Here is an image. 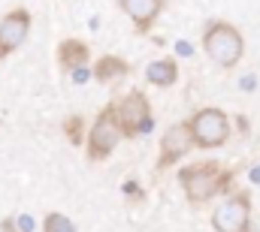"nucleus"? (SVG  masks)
Listing matches in <instances>:
<instances>
[{
	"label": "nucleus",
	"instance_id": "7",
	"mask_svg": "<svg viewBox=\"0 0 260 232\" xmlns=\"http://www.w3.org/2000/svg\"><path fill=\"white\" fill-rule=\"evenodd\" d=\"M121 118H124V127L130 130H148V106H145V97L142 94H133L124 100V109H121Z\"/></svg>",
	"mask_w": 260,
	"mask_h": 232
},
{
	"label": "nucleus",
	"instance_id": "3",
	"mask_svg": "<svg viewBox=\"0 0 260 232\" xmlns=\"http://www.w3.org/2000/svg\"><path fill=\"white\" fill-rule=\"evenodd\" d=\"M212 223L218 232H242L248 223V205L245 199H227L224 205L215 208L212 214Z\"/></svg>",
	"mask_w": 260,
	"mask_h": 232
},
{
	"label": "nucleus",
	"instance_id": "2",
	"mask_svg": "<svg viewBox=\"0 0 260 232\" xmlns=\"http://www.w3.org/2000/svg\"><path fill=\"white\" fill-rule=\"evenodd\" d=\"M191 133H194V139L203 145V148H215V145H221V142L227 139L230 121L221 115L218 109H206V112H200V115L194 118Z\"/></svg>",
	"mask_w": 260,
	"mask_h": 232
},
{
	"label": "nucleus",
	"instance_id": "17",
	"mask_svg": "<svg viewBox=\"0 0 260 232\" xmlns=\"http://www.w3.org/2000/svg\"><path fill=\"white\" fill-rule=\"evenodd\" d=\"M242 88L251 91V88H254V75H245V79H242Z\"/></svg>",
	"mask_w": 260,
	"mask_h": 232
},
{
	"label": "nucleus",
	"instance_id": "8",
	"mask_svg": "<svg viewBox=\"0 0 260 232\" xmlns=\"http://www.w3.org/2000/svg\"><path fill=\"white\" fill-rule=\"evenodd\" d=\"M191 142H197L194 133L188 130V127H173L167 136H164V157L167 160H173V157H179V154H185L188 148H191Z\"/></svg>",
	"mask_w": 260,
	"mask_h": 232
},
{
	"label": "nucleus",
	"instance_id": "11",
	"mask_svg": "<svg viewBox=\"0 0 260 232\" xmlns=\"http://www.w3.org/2000/svg\"><path fill=\"white\" fill-rule=\"evenodd\" d=\"M61 58H64V63H79V60H85V46H82V43H67L64 49H61Z\"/></svg>",
	"mask_w": 260,
	"mask_h": 232
},
{
	"label": "nucleus",
	"instance_id": "1",
	"mask_svg": "<svg viewBox=\"0 0 260 232\" xmlns=\"http://www.w3.org/2000/svg\"><path fill=\"white\" fill-rule=\"evenodd\" d=\"M206 49H209L212 60H218L221 66H233L236 60L242 58V40H239V33H236L233 27H227V24H218V27L209 30Z\"/></svg>",
	"mask_w": 260,
	"mask_h": 232
},
{
	"label": "nucleus",
	"instance_id": "10",
	"mask_svg": "<svg viewBox=\"0 0 260 232\" xmlns=\"http://www.w3.org/2000/svg\"><path fill=\"white\" fill-rule=\"evenodd\" d=\"M148 79H151L154 85H160V88L173 85V82H176V63H173V60H154V63L148 66Z\"/></svg>",
	"mask_w": 260,
	"mask_h": 232
},
{
	"label": "nucleus",
	"instance_id": "6",
	"mask_svg": "<svg viewBox=\"0 0 260 232\" xmlns=\"http://www.w3.org/2000/svg\"><path fill=\"white\" fill-rule=\"evenodd\" d=\"M185 187H188V196L194 202L209 199L215 190H218V178L209 172V169H197V172H185Z\"/></svg>",
	"mask_w": 260,
	"mask_h": 232
},
{
	"label": "nucleus",
	"instance_id": "12",
	"mask_svg": "<svg viewBox=\"0 0 260 232\" xmlns=\"http://www.w3.org/2000/svg\"><path fill=\"white\" fill-rule=\"evenodd\" d=\"M121 72H124V63H118L115 58H106L97 66V75L100 79H112V75H121Z\"/></svg>",
	"mask_w": 260,
	"mask_h": 232
},
{
	"label": "nucleus",
	"instance_id": "5",
	"mask_svg": "<svg viewBox=\"0 0 260 232\" xmlns=\"http://www.w3.org/2000/svg\"><path fill=\"white\" fill-rule=\"evenodd\" d=\"M118 139H121V133H118V127H115V121H112V118H100L97 127H94V133H91V154H94V157L109 154V151L118 145Z\"/></svg>",
	"mask_w": 260,
	"mask_h": 232
},
{
	"label": "nucleus",
	"instance_id": "16",
	"mask_svg": "<svg viewBox=\"0 0 260 232\" xmlns=\"http://www.w3.org/2000/svg\"><path fill=\"white\" fill-rule=\"evenodd\" d=\"M73 79H76V82H85V79H88V69H76Z\"/></svg>",
	"mask_w": 260,
	"mask_h": 232
},
{
	"label": "nucleus",
	"instance_id": "4",
	"mask_svg": "<svg viewBox=\"0 0 260 232\" xmlns=\"http://www.w3.org/2000/svg\"><path fill=\"white\" fill-rule=\"evenodd\" d=\"M27 27H30V15L27 12H12L0 21V55L18 49L27 36Z\"/></svg>",
	"mask_w": 260,
	"mask_h": 232
},
{
	"label": "nucleus",
	"instance_id": "14",
	"mask_svg": "<svg viewBox=\"0 0 260 232\" xmlns=\"http://www.w3.org/2000/svg\"><path fill=\"white\" fill-rule=\"evenodd\" d=\"M18 229H21V232H34V229H37V223H34V217H27V214H21V217H18Z\"/></svg>",
	"mask_w": 260,
	"mask_h": 232
},
{
	"label": "nucleus",
	"instance_id": "18",
	"mask_svg": "<svg viewBox=\"0 0 260 232\" xmlns=\"http://www.w3.org/2000/svg\"><path fill=\"white\" fill-rule=\"evenodd\" d=\"M251 178H254V184H260V166H254V169H251Z\"/></svg>",
	"mask_w": 260,
	"mask_h": 232
},
{
	"label": "nucleus",
	"instance_id": "13",
	"mask_svg": "<svg viewBox=\"0 0 260 232\" xmlns=\"http://www.w3.org/2000/svg\"><path fill=\"white\" fill-rule=\"evenodd\" d=\"M46 232H73V223L67 217H61V214H52L46 220Z\"/></svg>",
	"mask_w": 260,
	"mask_h": 232
},
{
	"label": "nucleus",
	"instance_id": "9",
	"mask_svg": "<svg viewBox=\"0 0 260 232\" xmlns=\"http://www.w3.org/2000/svg\"><path fill=\"white\" fill-rule=\"evenodd\" d=\"M121 6H124V12H127L130 18H136V21H148V18L157 12L160 0H121Z\"/></svg>",
	"mask_w": 260,
	"mask_h": 232
},
{
	"label": "nucleus",
	"instance_id": "15",
	"mask_svg": "<svg viewBox=\"0 0 260 232\" xmlns=\"http://www.w3.org/2000/svg\"><path fill=\"white\" fill-rule=\"evenodd\" d=\"M176 52H179V55H185V58H188V55H191V46H188V43H179V46H176Z\"/></svg>",
	"mask_w": 260,
	"mask_h": 232
}]
</instances>
